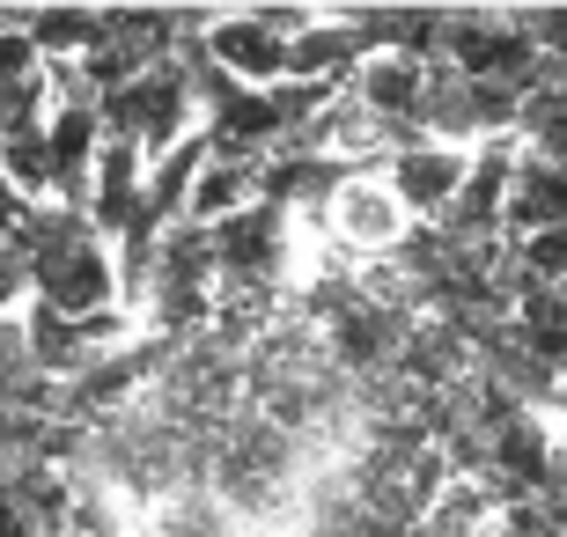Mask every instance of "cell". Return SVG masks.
<instances>
[{
  "instance_id": "obj_1",
  "label": "cell",
  "mask_w": 567,
  "mask_h": 537,
  "mask_svg": "<svg viewBox=\"0 0 567 537\" xmlns=\"http://www.w3.org/2000/svg\"><path fill=\"white\" fill-rule=\"evenodd\" d=\"M30 295L60 317L118 310V266H111V250H104V228L66 236V244H44L38 258H30Z\"/></svg>"
},
{
  "instance_id": "obj_2",
  "label": "cell",
  "mask_w": 567,
  "mask_h": 537,
  "mask_svg": "<svg viewBox=\"0 0 567 537\" xmlns=\"http://www.w3.org/2000/svg\"><path fill=\"white\" fill-rule=\"evenodd\" d=\"M464 177H472V155L464 147H413V155H391V192L405 199V214L413 221H442L450 214V199L464 192Z\"/></svg>"
},
{
  "instance_id": "obj_3",
  "label": "cell",
  "mask_w": 567,
  "mask_h": 537,
  "mask_svg": "<svg viewBox=\"0 0 567 537\" xmlns=\"http://www.w3.org/2000/svg\"><path fill=\"white\" fill-rule=\"evenodd\" d=\"M207 52L221 66H229L236 82H251V89H274V82H288V44L274 38V30H258L251 16H214V30H207Z\"/></svg>"
},
{
  "instance_id": "obj_4",
  "label": "cell",
  "mask_w": 567,
  "mask_h": 537,
  "mask_svg": "<svg viewBox=\"0 0 567 537\" xmlns=\"http://www.w3.org/2000/svg\"><path fill=\"white\" fill-rule=\"evenodd\" d=\"M354 96L377 111L383 125H421V96H427V60H405V52H377V60L354 74Z\"/></svg>"
},
{
  "instance_id": "obj_5",
  "label": "cell",
  "mask_w": 567,
  "mask_h": 537,
  "mask_svg": "<svg viewBox=\"0 0 567 537\" xmlns=\"http://www.w3.org/2000/svg\"><path fill=\"white\" fill-rule=\"evenodd\" d=\"M8 185H16V199H30V207H44L52 199V118H8Z\"/></svg>"
}]
</instances>
